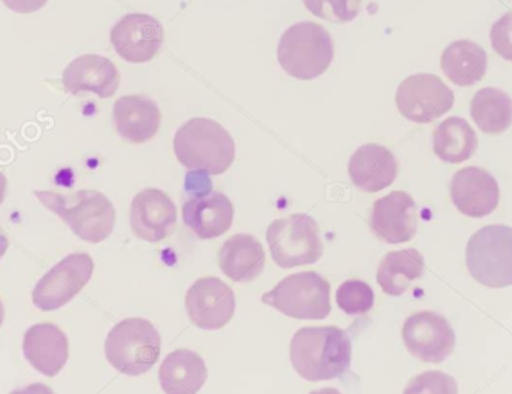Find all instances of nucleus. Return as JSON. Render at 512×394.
<instances>
[{
  "mask_svg": "<svg viewBox=\"0 0 512 394\" xmlns=\"http://www.w3.org/2000/svg\"><path fill=\"white\" fill-rule=\"evenodd\" d=\"M8 245H10V242H8L7 236L0 228V259L4 258V254L7 253Z\"/></svg>",
  "mask_w": 512,
  "mask_h": 394,
  "instance_id": "nucleus-34",
  "label": "nucleus"
},
{
  "mask_svg": "<svg viewBox=\"0 0 512 394\" xmlns=\"http://www.w3.org/2000/svg\"><path fill=\"white\" fill-rule=\"evenodd\" d=\"M208 379L202 356L188 348L168 354L159 368V381L165 394H197Z\"/></svg>",
  "mask_w": 512,
  "mask_h": 394,
  "instance_id": "nucleus-23",
  "label": "nucleus"
},
{
  "mask_svg": "<svg viewBox=\"0 0 512 394\" xmlns=\"http://www.w3.org/2000/svg\"><path fill=\"white\" fill-rule=\"evenodd\" d=\"M336 302L340 310L348 316H363L373 308L374 291L366 282L350 279L340 285Z\"/></svg>",
  "mask_w": 512,
  "mask_h": 394,
  "instance_id": "nucleus-28",
  "label": "nucleus"
},
{
  "mask_svg": "<svg viewBox=\"0 0 512 394\" xmlns=\"http://www.w3.org/2000/svg\"><path fill=\"white\" fill-rule=\"evenodd\" d=\"M131 230L140 241L157 244L173 234L177 225V208L167 193L147 188L131 202Z\"/></svg>",
  "mask_w": 512,
  "mask_h": 394,
  "instance_id": "nucleus-14",
  "label": "nucleus"
},
{
  "mask_svg": "<svg viewBox=\"0 0 512 394\" xmlns=\"http://www.w3.org/2000/svg\"><path fill=\"white\" fill-rule=\"evenodd\" d=\"M5 193H7V177L4 173H0V205L4 202Z\"/></svg>",
  "mask_w": 512,
  "mask_h": 394,
  "instance_id": "nucleus-35",
  "label": "nucleus"
},
{
  "mask_svg": "<svg viewBox=\"0 0 512 394\" xmlns=\"http://www.w3.org/2000/svg\"><path fill=\"white\" fill-rule=\"evenodd\" d=\"M466 265L479 284L491 288L512 285V228L486 225L469 239Z\"/></svg>",
  "mask_w": 512,
  "mask_h": 394,
  "instance_id": "nucleus-6",
  "label": "nucleus"
},
{
  "mask_svg": "<svg viewBox=\"0 0 512 394\" xmlns=\"http://www.w3.org/2000/svg\"><path fill=\"white\" fill-rule=\"evenodd\" d=\"M406 350L428 364L445 361L456 347V334L442 314L419 311L406 319L402 328Z\"/></svg>",
  "mask_w": 512,
  "mask_h": 394,
  "instance_id": "nucleus-11",
  "label": "nucleus"
},
{
  "mask_svg": "<svg viewBox=\"0 0 512 394\" xmlns=\"http://www.w3.org/2000/svg\"><path fill=\"white\" fill-rule=\"evenodd\" d=\"M291 364L300 378L310 382L331 381L345 376L351 368L353 347L342 328H300L291 339Z\"/></svg>",
  "mask_w": 512,
  "mask_h": 394,
  "instance_id": "nucleus-1",
  "label": "nucleus"
},
{
  "mask_svg": "<svg viewBox=\"0 0 512 394\" xmlns=\"http://www.w3.org/2000/svg\"><path fill=\"white\" fill-rule=\"evenodd\" d=\"M454 93L434 74H414L399 85L396 104L408 121L414 124H431L454 105Z\"/></svg>",
  "mask_w": 512,
  "mask_h": 394,
  "instance_id": "nucleus-9",
  "label": "nucleus"
},
{
  "mask_svg": "<svg viewBox=\"0 0 512 394\" xmlns=\"http://www.w3.org/2000/svg\"><path fill=\"white\" fill-rule=\"evenodd\" d=\"M110 37L114 50L124 61L145 64L162 48L163 27L150 14H127L114 25Z\"/></svg>",
  "mask_w": 512,
  "mask_h": 394,
  "instance_id": "nucleus-13",
  "label": "nucleus"
},
{
  "mask_svg": "<svg viewBox=\"0 0 512 394\" xmlns=\"http://www.w3.org/2000/svg\"><path fill=\"white\" fill-rule=\"evenodd\" d=\"M399 164L393 151L383 145H362L348 164L351 182L366 193L385 190L396 181Z\"/></svg>",
  "mask_w": 512,
  "mask_h": 394,
  "instance_id": "nucleus-20",
  "label": "nucleus"
},
{
  "mask_svg": "<svg viewBox=\"0 0 512 394\" xmlns=\"http://www.w3.org/2000/svg\"><path fill=\"white\" fill-rule=\"evenodd\" d=\"M90 254L73 253L54 265L33 290V302L39 310L54 311L73 301L93 276Z\"/></svg>",
  "mask_w": 512,
  "mask_h": 394,
  "instance_id": "nucleus-10",
  "label": "nucleus"
},
{
  "mask_svg": "<svg viewBox=\"0 0 512 394\" xmlns=\"http://www.w3.org/2000/svg\"><path fill=\"white\" fill-rule=\"evenodd\" d=\"M24 354L31 367L47 378H54L68 361L67 334L48 322L33 325L24 336Z\"/></svg>",
  "mask_w": 512,
  "mask_h": 394,
  "instance_id": "nucleus-19",
  "label": "nucleus"
},
{
  "mask_svg": "<svg viewBox=\"0 0 512 394\" xmlns=\"http://www.w3.org/2000/svg\"><path fill=\"white\" fill-rule=\"evenodd\" d=\"M2 2L14 13L20 14L36 13L48 4V0H2Z\"/></svg>",
  "mask_w": 512,
  "mask_h": 394,
  "instance_id": "nucleus-32",
  "label": "nucleus"
},
{
  "mask_svg": "<svg viewBox=\"0 0 512 394\" xmlns=\"http://www.w3.org/2000/svg\"><path fill=\"white\" fill-rule=\"evenodd\" d=\"M303 5L323 21L348 24L359 16L362 0H303Z\"/></svg>",
  "mask_w": 512,
  "mask_h": 394,
  "instance_id": "nucleus-29",
  "label": "nucleus"
},
{
  "mask_svg": "<svg viewBox=\"0 0 512 394\" xmlns=\"http://www.w3.org/2000/svg\"><path fill=\"white\" fill-rule=\"evenodd\" d=\"M469 111L483 133H505L511 127L512 99L499 88H483L474 94Z\"/></svg>",
  "mask_w": 512,
  "mask_h": 394,
  "instance_id": "nucleus-27",
  "label": "nucleus"
},
{
  "mask_svg": "<svg viewBox=\"0 0 512 394\" xmlns=\"http://www.w3.org/2000/svg\"><path fill=\"white\" fill-rule=\"evenodd\" d=\"M10 394H54V391L44 384H31L28 387L19 388V390L13 391Z\"/></svg>",
  "mask_w": 512,
  "mask_h": 394,
  "instance_id": "nucleus-33",
  "label": "nucleus"
},
{
  "mask_svg": "<svg viewBox=\"0 0 512 394\" xmlns=\"http://www.w3.org/2000/svg\"><path fill=\"white\" fill-rule=\"evenodd\" d=\"M403 394H459V388L453 376L433 370L411 379Z\"/></svg>",
  "mask_w": 512,
  "mask_h": 394,
  "instance_id": "nucleus-30",
  "label": "nucleus"
},
{
  "mask_svg": "<svg viewBox=\"0 0 512 394\" xmlns=\"http://www.w3.org/2000/svg\"><path fill=\"white\" fill-rule=\"evenodd\" d=\"M113 119L122 139L131 144H145L159 131L162 114L156 102L148 97L124 96L114 104Z\"/></svg>",
  "mask_w": 512,
  "mask_h": 394,
  "instance_id": "nucleus-21",
  "label": "nucleus"
},
{
  "mask_svg": "<svg viewBox=\"0 0 512 394\" xmlns=\"http://www.w3.org/2000/svg\"><path fill=\"white\" fill-rule=\"evenodd\" d=\"M174 153L187 170L219 176L233 165L236 144L222 125L207 117H196L177 130Z\"/></svg>",
  "mask_w": 512,
  "mask_h": 394,
  "instance_id": "nucleus-2",
  "label": "nucleus"
},
{
  "mask_svg": "<svg viewBox=\"0 0 512 394\" xmlns=\"http://www.w3.org/2000/svg\"><path fill=\"white\" fill-rule=\"evenodd\" d=\"M371 230L385 244L411 241L417 233V205L405 191H393L374 202Z\"/></svg>",
  "mask_w": 512,
  "mask_h": 394,
  "instance_id": "nucleus-15",
  "label": "nucleus"
},
{
  "mask_svg": "<svg viewBox=\"0 0 512 394\" xmlns=\"http://www.w3.org/2000/svg\"><path fill=\"white\" fill-rule=\"evenodd\" d=\"M277 59L286 74L299 81H313L333 62V37L314 22L291 25L280 37Z\"/></svg>",
  "mask_w": 512,
  "mask_h": 394,
  "instance_id": "nucleus-4",
  "label": "nucleus"
},
{
  "mask_svg": "<svg viewBox=\"0 0 512 394\" xmlns=\"http://www.w3.org/2000/svg\"><path fill=\"white\" fill-rule=\"evenodd\" d=\"M451 199L457 210L465 216L486 218L499 205V184L496 177L483 168H462L451 181Z\"/></svg>",
  "mask_w": 512,
  "mask_h": 394,
  "instance_id": "nucleus-16",
  "label": "nucleus"
},
{
  "mask_svg": "<svg viewBox=\"0 0 512 394\" xmlns=\"http://www.w3.org/2000/svg\"><path fill=\"white\" fill-rule=\"evenodd\" d=\"M442 71L457 87L479 84L488 68V56L473 41H456L449 44L442 54Z\"/></svg>",
  "mask_w": 512,
  "mask_h": 394,
  "instance_id": "nucleus-24",
  "label": "nucleus"
},
{
  "mask_svg": "<svg viewBox=\"0 0 512 394\" xmlns=\"http://www.w3.org/2000/svg\"><path fill=\"white\" fill-rule=\"evenodd\" d=\"M265 250L251 234H234L219 251V267L231 281L245 284L259 278L265 268Z\"/></svg>",
  "mask_w": 512,
  "mask_h": 394,
  "instance_id": "nucleus-22",
  "label": "nucleus"
},
{
  "mask_svg": "<svg viewBox=\"0 0 512 394\" xmlns=\"http://www.w3.org/2000/svg\"><path fill=\"white\" fill-rule=\"evenodd\" d=\"M425 261L416 248L391 251L377 268V284L389 296H402L411 284L422 278Z\"/></svg>",
  "mask_w": 512,
  "mask_h": 394,
  "instance_id": "nucleus-25",
  "label": "nucleus"
},
{
  "mask_svg": "<svg viewBox=\"0 0 512 394\" xmlns=\"http://www.w3.org/2000/svg\"><path fill=\"white\" fill-rule=\"evenodd\" d=\"M65 90L71 94H97L100 99H108L119 90L120 74L116 65L104 56L85 54L77 57L65 68L62 76Z\"/></svg>",
  "mask_w": 512,
  "mask_h": 394,
  "instance_id": "nucleus-18",
  "label": "nucleus"
},
{
  "mask_svg": "<svg viewBox=\"0 0 512 394\" xmlns=\"http://www.w3.org/2000/svg\"><path fill=\"white\" fill-rule=\"evenodd\" d=\"M331 285L314 271L291 274L273 290L263 294L262 302L288 318L326 319L331 314Z\"/></svg>",
  "mask_w": 512,
  "mask_h": 394,
  "instance_id": "nucleus-7",
  "label": "nucleus"
},
{
  "mask_svg": "<svg viewBox=\"0 0 512 394\" xmlns=\"http://www.w3.org/2000/svg\"><path fill=\"white\" fill-rule=\"evenodd\" d=\"M310 394H342L337 388H320V390L313 391Z\"/></svg>",
  "mask_w": 512,
  "mask_h": 394,
  "instance_id": "nucleus-36",
  "label": "nucleus"
},
{
  "mask_svg": "<svg viewBox=\"0 0 512 394\" xmlns=\"http://www.w3.org/2000/svg\"><path fill=\"white\" fill-rule=\"evenodd\" d=\"M40 204L67 222L77 238L88 244L107 241L116 224V210L105 194L80 190L73 194L36 191Z\"/></svg>",
  "mask_w": 512,
  "mask_h": 394,
  "instance_id": "nucleus-3",
  "label": "nucleus"
},
{
  "mask_svg": "<svg viewBox=\"0 0 512 394\" xmlns=\"http://www.w3.org/2000/svg\"><path fill=\"white\" fill-rule=\"evenodd\" d=\"M433 147L446 164H462L476 153L477 134L462 117H448L434 131Z\"/></svg>",
  "mask_w": 512,
  "mask_h": 394,
  "instance_id": "nucleus-26",
  "label": "nucleus"
},
{
  "mask_svg": "<svg viewBox=\"0 0 512 394\" xmlns=\"http://www.w3.org/2000/svg\"><path fill=\"white\" fill-rule=\"evenodd\" d=\"M266 242L280 268L313 265L323 254L319 224L308 214H290L271 222L266 230Z\"/></svg>",
  "mask_w": 512,
  "mask_h": 394,
  "instance_id": "nucleus-8",
  "label": "nucleus"
},
{
  "mask_svg": "<svg viewBox=\"0 0 512 394\" xmlns=\"http://www.w3.org/2000/svg\"><path fill=\"white\" fill-rule=\"evenodd\" d=\"M188 316L202 330H220L230 324L236 311L231 287L217 278H200L188 288L185 298Z\"/></svg>",
  "mask_w": 512,
  "mask_h": 394,
  "instance_id": "nucleus-12",
  "label": "nucleus"
},
{
  "mask_svg": "<svg viewBox=\"0 0 512 394\" xmlns=\"http://www.w3.org/2000/svg\"><path fill=\"white\" fill-rule=\"evenodd\" d=\"M4 322V305L0 302V325Z\"/></svg>",
  "mask_w": 512,
  "mask_h": 394,
  "instance_id": "nucleus-37",
  "label": "nucleus"
},
{
  "mask_svg": "<svg viewBox=\"0 0 512 394\" xmlns=\"http://www.w3.org/2000/svg\"><path fill=\"white\" fill-rule=\"evenodd\" d=\"M159 331L147 319L130 318L114 325L105 342L111 367L125 376H142L159 361Z\"/></svg>",
  "mask_w": 512,
  "mask_h": 394,
  "instance_id": "nucleus-5",
  "label": "nucleus"
},
{
  "mask_svg": "<svg viewBox=\"0 0 512 394\" xmlns=\"http://www.w3.org/2000/svg\"><path fill=\"white\" fill-rule=\"evenodd\" d=\"M491 45L505 61L512 62V11L500 17L491 28Z\"/></svg>",
  "mask_w": 512,
  "mask_h": 394,
  "instance_id": "nucleus-31",
  "label": "nucleus"
},
{
  "mask_svg": "<svg viewBox=\"0 0 512 394\" xmlns=\"http://www.w3.org/2000/svg\"><path fill=\"white\" fill-rule=\"evenodd\" d=\"M182 218L197 238L208 241L220 238L233 227L234 205L220 191H210L188 199L182 207Z\"/></svg>",
  "mask_w": 512,
  "mask_h": 394,
  "instance_id": "nucleus-17",
  "label": "nucleus"
}]
</instances>
